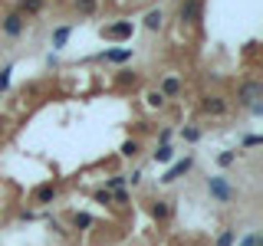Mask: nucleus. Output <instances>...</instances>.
<instances>
[{"label": "nucleus", "mask_w": 263, "mask_h": 246, "mask_svg": "<svg viewBox=\"0 0 263 246\" xmlns=\"http://www.w3.org/2000/svg\"><path fill=\"white\" fill-rule=\"evenodd\" d=\"M263 102V82L260 79H243L240 89H237V105H243V109H250V105Z\"/></svg>", "instance_id": "1"}, {"label": "nucleus", "mask_w": 263, "mask_h": 246, "mask_svg": "<svg viewBox=\"0 0 263 246\" xmlns=\"http://www.w3.org/2000/svg\"><path fill=\"white\" fill-rule=\"evenodd\" d=\"M132 33H135V23H132V20H115V23H109V27L99 30V36L112 39V43H122V39H132Z\"/></svg>", "instance_id": "2"}, {"label": "nucleus", "mask_w": 263, "mask_h": 246, "mask_svg": "<svg viewBox=\"0 0 263 246\" xmlns=\"http://www.w3.org/2000/svg\"><path fill=\"white\" fill-rule=\"evenodd\" d=\"M204 16V0H181L178 4V20L187 23V27H197Z\"/></svg>", "instance_id": "3"}, {"label": "nucleus", "mask_w": 263, "mask_h": 246, "mask_svg": "<svg viewBox=\"0 0 263 246\" xmlns=\"http://www.w3.org/2000/svg\"><path fill=\"white\" fill-rule=\"evenodd\" d=\"M208 194H211L217 203H230V200L237 197V191L230 187L227 177H208Z\"/></svg>", "instance_id": "4"}, {"label": "nucleus", "mask_w": 263, "mask_h": 246, "mask_svg": "<svg viewBox=\"0 0 263 246\" xmlns=\"http://www.w3.org/2000/svg\"><path fill=\"white\" fill-rule=\"evenodd\" d=\"M56 197H60V184L56 180H46V184H36L30 194V200L36 203V207H46V203H53Z\"/></svg>", "instance_id": "5"}, {"label": "nucleus", "mask_w": 263, "mask_h": 246, "mask_svg": "<svg viewBox=\"0 0 263 246\" xmlns=\"http://www.w3.org/2000/svg\"><path fill=\"white\" fill-rule=\"evenodd\" d=\"M0 30H4V36H10V39H16V36H23V30H27V20H23L16 10H10L0 20Z\"/></svg>", "instance_id": "6"}, {"label": "nucleus", "mask_w": 263, "mask_h": 246, "mask_svg": "<svg viewBox=\"0 0 263 246\" xmlns=\"http://www.w3.org/2000/svg\"><path fill=\"white\" fill-rule=\"evenodd\" d=\"M227 109H230V102H227L224 95H204V98H201V112H204V115L220 118V115H227Z\"/></svg>", "instance_id": "7"}, {"label": "nucleus", "mask_w": 263, "mask_h": 246, "mask_svg": "<svg viewBox=\"0 0 263 246\" xmlns=\"http://www.w3.org/2000/svg\"><path fill=\"white\" fill-rule=\"evenodd\" d=\"M194 168V158H181V161H175L168 171H164V177H161V184H175L178 177H184L187 171Z\"/></svg>", "instance_id": "8"}, {"label": "nucleus", "mask_w": 263, "mask_h": 246, "mask_svg": "<svg viewBox=\"0 0 263 246\" xmlns=\"http://www.w3.org/2000/svg\"><path fill=\"white\" fill-rule=\"evenodd\" d=\"M158 92H161L164 98L181 95V79H178V76H164V79H161V86H158Z\"/></svg>", "instance_id": "9"}, {"label": "nucleus", "mask_w": 263, "mask_h": 246, "mask_svg": "<svg viewBox=\"0 0 263 246\" xmlns=\"http://www.w3.org/2000/svg\"><path fill=\"white\" fill-rule=\"evenodd\" d=\"M99 59H105V63H128L132 59V46H125V49H105V53H99Z\"/></svg>", "instance_id": "10"}, {"label": "nucleus", "mask_w": 263, "mask_h": 246, "mask_svg": "<svg viewBox=\"0 0 263 246\" xmlns=\"http://www.w3.org/2000/svg\"><path fill=\"white\" fill-rule=\"evenodd\" d=\"M40 10H43V0H20V4H16V13H20L23 20H27V16H36Z\"/></svg>", "instance_id": "11"}, {"label": "nucleus", "mask_w": 263, "mask_h": 246, "mask_svg": "<svg viewBox=\"0 0 263 246\" xmlns=\"http://www.w3.org/2000/svg\"><path fill=\"white\" fill-rule=\"evenodd\" d=\"M119 154L122 158H138V154H142V141H138V138H125V141H122V148H119Z\"/></svg>", "instance_id": "12"}, {"label": "nucleus", "mask_w": 263, "mask_h": 246, "mask_svg": "<svg viewBox=\"0 0 263 246\" xmlns=\"http://www.w3.org/2000/svg\"><path fill=\"white\" fill-rule=\"evenodd\" d=\"M92 223H96V217H92V213H82V210L69 217V227H72V230H89Z\"/></svg>", "instance_id": "13"}, {"label": "nucleus", "mask_w": 263, "mask_h": 246, "mask_svg": "<svg viewBox=\"0 0 263 246\" xmlns=\"http://www.w3.org/2000/svg\"><path fill=\"white\" fill-rule=\"evenodd\" d=\"M148 210H152V217L158 220V223H164V220L171 217V203H168V200H155V203H152Z\"/></svg>", "instance_id": "14"}, {"label": "nucleus", "mask_w": 263, "mask_h": 246, "mask_svg": "<svg viewBox=\"0 0 263 246\" xmlns=\"http://www.w3.org/2000/svg\"><path fill=\"white\" fill-rule=\"evenodd\" d=\"M161 27H164V13L158 10V7H155V10H148L145 13V30L155 33V30H161Z\"/></svg>", "instance_id": "15"}, {"label": "nucleus", "mask_w": 263, "mask_h": 246, "mask_svg": "<svg viewBox=\"0 0 263 246\" xmlns=\"http://www.w3.org/2000/svg\"><path fill=\"white\" fill-rule=\"evenodd\" d=\"M152 158H155V164H171V161H175V148H171V145H158Z\"/></svg>", "instance_id": "16"}, {"label": "nucleus", "mask_w": 263, "mask_h": 246, "mask_svg": "<svg viewBox=\"0 0 263 246\" xmlns=\"http://www.w3.org/2000/svg\"><path fill=\"white\" fill-rule=\"evenodd\" d=\"M69 36H72V27H56L53 30V49H63L69 43Z\"/></svg>", "instance_id": "17"}, {"label": "nucleus", "mask_w": 263, "mask_h": 246, "mask_svg": "<svg viewBox=\"0 0 263 246\" xmlns=\"http://www.w3.org/2000/svg\"><path fill=\"white\" fill-rule=\"evenodd\" d=\"M145 102H148V109H164V102H168V98H164L158 89H148V92H145Z\"/></svg>", "instance_id": "18"}, {"label": "nucleus", "mask_w": 263, "mask_h": 246, "mask_svg": "<svg viewBox=\"0 0 263 246\" xmlns=\"http://www.w3.org/2000/svg\"><path fill=\"white\" fill-rule=\"evenodd\" d=\"M72 7H76V13H82V16H92L99 0H72Z\"/></svg>", "instance_id": "19"}, {"label": "nucleus", "mask_w": 263, "mask_h": 246, "mask_svg": "<svg viewBox=\"0 0 263 246\" xmlns=\"http://www.w3.org/2000/svg\"><path fill=\"white\" fill-rule=\"evenodd\" d=\"M105 191H109V194L125 191V174H112V177H105Z\"/></svg>", "instance_id": "20"}, {"label": "nucleus", "mask_w": 263, "mask_h": 246, "mask_svg": "<svg viewBox=\"0 0 263 246\" xmlns=\"http://www.w3.org/2000/svg\"><path fill=\"white\" fill-rule=\"evenodd\" d=\"M181 138H184L187 145H197L201 141V128H194V125H187V128H181Z\"/></svg>", "instance_id": "21"}, {"label": "nucleus", "mask_w": 263, "mask_h": 246, "mask_svg": "<svg viewBox=\"0 0 263 246\" xmlns=\"http://www.w3.org/2000/svg\"><path fill=\"white\" fill-rule=\"evenodd\" d=\"M237 246H263V236L257 233V230H250L243 240H237Z\"/></svg>", "instance_id": "22"}, {"label": "nucleus", "mask_w": 263, "mask_h": 246, "mask_svg": "<svg viewBox=\"0 0 263 246\" xmlns=\"http://www.w3.org/2000/svg\"><path fill=\"white\" fill-rule=\"evenodd\" d=\"M217 164H220V168H234V164H237V151H220Z\"/></svg>", "instance_id": "23"}, {"label": "nucleus", "mask_w": 263, "mask_h": 246, "mask_svg": "<svg viewBox=\"0 0 263 246\" xmlns=\"http://www.w3.org/2000/svg\"><path fill=\"white\" fill-rule=\"evenodd\" d=\"M234 243H237V230H224V233L217 236V243H214V246H234Z\"/></svg>", "instance_id": "24"}, {"label": "nucleus", "mask_w": 263, "mask_h": 246, "mask_svg": "<svg viewBox=\"0 0 263 246\" xmlns=\"http://www.w3.org/2000/svg\"><path fill=\"white\" fill-rule=\"evenodd\" d=\"M10 66H4V69H0V92H7V89H10Z\"/></svg>", "instance_id": "25"}, {"label": "nucleus", "mask_w": 263, "mask_h": 246, "mask_svg": "<svg viewBox=\"0 0 263 246\" xmlns=\"http://www.w3.org/2000/svg\"><path fill=\"white\" fill-rule=\"evenodd\" d=\"M135 82H138L135 72H119V86H135Z\"/></svg>", "instance_id": "26"}, {"label": "nucleus", "mask_w": 263, "mask_h": 246, "mask_svg": "<svg viewBox=\"0 0 263 246\" xmlns=\"http://www.w3.org/2000/svg\"><path fill=\"white\" fill-rule=\"evenodd\" d=\"M92 197H96V200H99V203H112V194H109V191H105V187H99V191H96Z\"/></svg>", "instance_id": "27"}, {"label": "nucleus", "mask_w": 263, "mask_h": 246, "mask_svg": "<svg viewBox=\"0 0 263 246\" xmlns=\"http://www.w3.org/2000/svg\"><path fill=\"white\" fill-rule=\"evenodd\" d=\"M125 184L138 187V184H142V171H132V174H125Z\"/></svg>", "instance_id": "28"}, {"label": "nucleus", "mask_w": 263, "mask_h": 246, "mask_svg": "<svg viewBox=\"0 0 263 246\" xmlns=\"http://www.w3.org/2000/svg\"><path fill=\"white\" fill-rule=\"evenodd\" d=\"M260 141H263L260 135H247V138H243V148H257Z\"/></svg>", "instance_id": "29"}, {"label": "nucleus", "mask_w": 263, "mask_h": 246, "mask_svg": "<svg viewBox=\"0 0 263 246\" xmlns=\"http://www.w3.org/2000/svg\"><path fill=\"white\" fill-rule=\"evenodd\" d=\"M171 141V128H161L158 131V145H168Z\"/></svg>", "instance_id": "30"}, {"label": "nucleus", "mask_w": 263, "mask_h": 246, "mask_svg": "<svg viewBox=\"0 0 263 246\" xmlns=\"http://www.w3.org/2000/svg\"><path fill=\"white\" fill-rule=\"evenodd\" d=\"M4 131H7V118H4V115H0V135H4Z\"/></svg>", "instance_id": "31"}, {"label": "nucleus", "mask_w": 263, "mask_h": 246, "mask_svg": "<svg viewBox=\"0 0 263 246\" xmlns=\"http://www.w3.org/2000/svg\"><path fill=\"white\" fill-rule=\"evenodd\" d=\"M178 4H181V0H178Z\"/></svg>", "instance_id": "32"}]
</instances>
